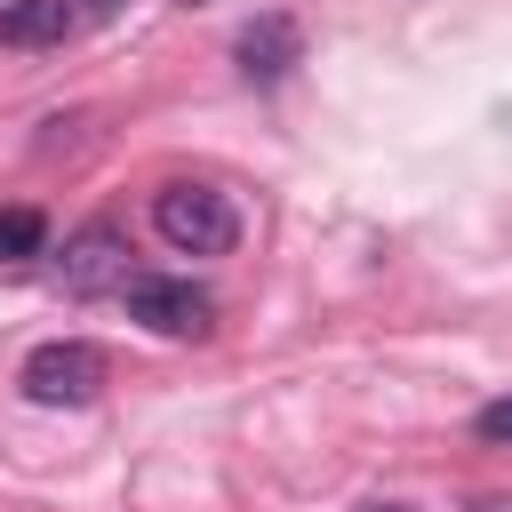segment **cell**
Here are the masks:
<instances>
[{
  "mask_svg": "<svg viewBox=\"0 0 512 512\" xmlns=\"http://www.w3.org/2000/svg\"><path fill=\"white\" fill-rule=\"evenodd\" d=\"M128 272V232L120 224H80L64 240V296H120Z\"/></svg>",
  "mask_w": 512,
  "mask_h": 512,
  "instance_id": "cell-4",
  "label": "cell"
},
{
  "mask_svg": "<svg viewBox=\"0 0 512 512\" xmlns=\"http://www.w3.org/2000/svg\"><path fill=\"white\" fill-rule=\"evenodd\" d=\"M176 8H208V0H176Z\"/></svg>",
  "mask_w": 512,
  "mask_h": 512,
  "instance_id": "cell-12",
  "label": "cell"
},
{
  "mask_svg": "<svg viewBox=\"0 0 512 512\" xmlns=\"http://www.w3.org/2000/svg\"><path fill=\"white\" fill-rule=\"evenodd\" d=\"M472 512H512V496H480V504H472Z\"/></svg>",
  "mask_w": 512,
  "mask_h": 512,
  "instance_id": "cell-11",
  "label": "cell"
},
{
  "mask_svg": "<svg viewBox=\"0 0 512 512\" xmlns=\"http://www.w3.org/2000/svg\"><path fill=\"white\" fill-rule=\"evenodd\" d=\"M232 56H240V72L256 80V88H272V80H288L296 64H304V32H296V16H256V24H240V40H232Z\"/></svg>",
  "mask_w": 512,
  "mask_h": 512,
  "instance_id": "cell-5",
  "label": "cell"
},
{
  "mask_svg": "<svg viewBox=\"0 0 512 512\" xmlns=\"http://www.w3.org/2000/svg\"><path fill=\"white\" fill-rule=\"evenodd\" d=\"M112 8H120V0H80V16H112Z\"/></svg>",
  "mask_w": 512,
  "mask_h": 512,
  "instance_id": "cell-10",
  "label": "cell"
},
{
  "mask_svg": "<svg viewBox=\"0 0 512 512\" xmlns=\"http://www.w3.org/2000/svg\"><path fill=\"white\" fill-rule=\"evenodd\" d=\"M472 432H480L488 448H512V392H496V400L472 416Z\"/></svg>",
  "mask_w": 512,
  "mask_h": 512,
  "instance_id": "cell-8",
  "label": "cell"
},
{
  "mask_svg": "<svg viewBox=\"0 0 512 512\" xmlns=\"http://www.w3.org/2000/svg\"><path fill=\"white\" fill-rule=\"evenodd\" d=\"M48 248V216L40 208H0V264H32Z\"/></svg>",
  "mask_w": 512,
  "mask_h": 512,
  "instance_id": "cell-7",
  "label": "cell"
},
{
  "mask_svg": "<svg viewBox=\"0 0 512 512\" xmlns=\"http://www.w3.org/2000/svg\"><path fill=\"white\" fill-rule=\"evenodd\" d=\"M16 384H24L32 408H88V400L104 392V352H96L88 336H48V344L24 352Z\"/></svg>",
  "mask_w": 512,
  "mask_h": 512,
  "instance_id": "cell-2",
  "label": "cell"
},
{
  "mask_svg": "<svg viewBox=\"0 0 512 512\" xmlns=\"http://www.w3.org/2000/svg\"><path fill=\"white\" fill-rule=\"evenodd\" d=\"M120 296H128V320H144L152 336H208V328H216V304H208V288H192V280L136 272Z\"/></svg>",
  "mask_w": 512,
  "mask_h": 512,
  "instance_id": "cell-3",
  "label": "cell"
},
{
  "mask_svg": "<svg viewBox=\"0 0 512 512\" xmlns=\"http://www.w3.org/2000/svg\"><path fill=\"white\" fill-rule=\"evenodd\" d=\"M352 512H416V504H400V496H368V504H352Z\"/></svg>",
  "mask_w": 512,
  "mask_h": 512,
  "instance_id": "cell-9",
  "label": "cell"
},
{
  "mask_svg": "<svg viewBox=\"0 0 512 512\" xmlns=\"http://www.w3.org/2000/svg\"><path fill=\"white\" fill-rule=\"evenodd\" d=\"M80 24V0H8L0 8V48H56Z\"/></svg>",
  "mask_w": 512,
  "mask_h": 512,
  "instance_id": "cell-6",
  "label": "cell"
},
{
  "mask_svg": "<svg viewBox=\"0 0 512 512\" xmlns=\"http://www.w3.org/2000/svg\"><path fill=\"white\" fill-rule=\"evenodd\" d=\"M152 232H160L176 256H232L240 208H232L216 184H160V192H152Z\"/></svg>",
  "mask_w": 512,
  "mask_h": 512,
  "instance_id": "cell-1",
  "label": "cell"
}]
</instances>
